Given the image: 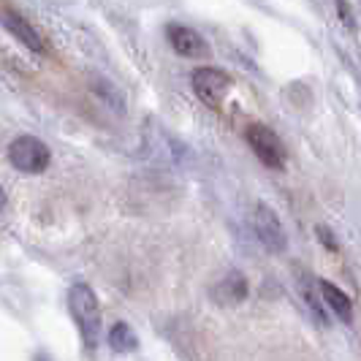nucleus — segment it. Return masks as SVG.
<instances>
[{
	"mask_svg": "<svg viewBox=\"0 0 361 361\" xmlns=\"http://www.w3.org/2000/svg\"><path fill=\"white\" fill-rule=\"evenodd\" d=\"M3 207H6V190L0 188V209H3Z\"/></svg>",
	"mask_w": 361,
	"mask_h": 361,
	"instance_id": "9b49d317",
	"label": "nucleus"
},
{
	"mask_svg": "<svg viewBox=\"0 0 361 361\" xmlns=\"http://www.w3.org/2000/svg\"><path fill=\"white\" fill-rule=\"evenodd\" d=\"M169 41L174 47V52H180L182 57H204L207 54V41L185 25H169Z\"/></svg>",
	"mask_w": 361,
	"mask_h": 361,
	"instance_id": "0eeeda50",
	"label": "nucleus"
},
{
	"mask_svg": "<svg viewBox=\"0 0 361 361\" xmlns=\"http://www.w3.org/2000/svg\"><path fill=\"white\" fill-rule=\"evenodd\" d=\"M109 345L117 350V353H128L136 348V334L130 331L128 324H114L111 331H109Z\"/></svg>",
	"mask_w": 361,
	"mask_h": 361,
	"instance_id": "1a4fd4ad",
	"label": "nucleus"
},
{
	"mask_svg": "<svg viewBox=\"0 0 361 361\" xmlns=\"http://www.w3.org/2000/svg\"><path fill=\"white\" fill-rule=\"evenodd\" d=\"M321 296H324V302L329 305V310H331L337 318L350 321V310H353V305H350V299H348L337 286H331V283H321Z\"/></svg>",
	"mask_w": 361,
	"mask_h": 361,
	"instance_id": "6e6552de",
	"label": "nucleus"
},
{
	"mask_svg": "<svg viewBox=\"0 0 361 361\" xmlns=\"http://www.w3.org/2000/svg\"><path fill=\"white\" fill-rule=\"evenodd\" d=\"M0 25H3L11 36L17 38V41H22L27 49H33V52H44V41H41V36L30 27V22H27V19L14 14L11 8H0Z\"/></svg>",
	"mask_w": 361,
	"mask_h": 361,
	"instance_id": "423d86ee",
	"label": "nucleus"
},
{
	"mask_svg": "<svg viewBox=\"0 0 361 361\" xmlns=\"http://www.w3.org/2000/svg\"><path fill=\"white\" fill-rule=\"evenodd\" d=\"M8 161L17 171L25 174H41L49 166V149L44 142H38L33 136H22L8 147Z\"/></svg>",
	"mask_w": 361,
	"mask_h": 361,
	"instance_id": "f03ea898",
	"label": "nucleus"
},
{
	"mask_svg": "<svg viewBox=\"0 0 361 361\" xmlns=\"http://www.w3.org/2000/svg\"><path fill=\"white\" fill-rule=\"evenodd\" d=\"M228 87H231V76L226 71H220V68L204 66V68L193 73V90L207 106H220Z\"/></svg>",
	"mask_w": 361,
	"mask_h": 361,
	"instance_id": "20e7f679",
	"label": "nucleus"
},
{
	"mask_svg": "<svg viewBox=\"0 0 361 361\" xmlns=\"http://www.w3.org/2000/svg\"><path fill=\"white\" fill-rule=\"evenodd\" d=\"M247 145L253 147V152L264 166H269V169H283L286 166V147L271 128L250 126L247 128Z\"/></svg>",
	"mask_w": 361,
	"mask_h": 361,
	"instance_id": "7ed1b4c3",
	"label": "nucleus"
},
{
	"mask_svg": "<svg viewBox=\"0 0 361 361\" xmlns=\"http://www.w3.org/2000/svg\"><path fill=\"white\" fill-rule=\"evenodd\" d=\"M220 290H223V302H228V305H236V302H242L245 296H247V283L242 280V274H228L223 283H220Z\"/></svg>",
	"mask_w": 361,
	"mask_h": 361,
	"instance_id": "9d476101",
	"label": "nucleus"
},
{
	"mask_svg": "<svg viewBox=\"0 0 361 361\" xmlns=\"http://www.w3.org/2000/svg\"><path fill=\"white\" fill-rule=\"evenodd\" d=\"M253 228L258 239L274 250V253H283L286 245H288V236H286V228L280 223V217L274 215V209H269L267 204H258L255 207V215H253Z\"/></svg>",
	"mask_w": 361,
	"mask_h": 361,
	"instance_id": "39448f33",
	"label": "nucleus"
},
{
	"mask_svg": "<svg viewBox=\"0 0 361 361\" xmlns=\"http://www.w3.org/2000/svg\"><path fill=\"white\" fill-rule=\"evenodd\" d=\"M68 310H71L73 321L82 331L85 345L95 348L98 337H101V307H98V299H95L90 286H85V283L73 286L68 293Z\"/></svg>",
	"mask_w": 361,
	"mask_h": 361,
	"instance_id": "f257e3e1",
	"label": "nucleus"
}]
</instances>
